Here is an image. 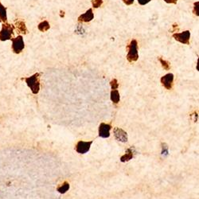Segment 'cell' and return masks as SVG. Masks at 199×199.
<instances>
[{
    "mask_svg": "<svg viewBox=\"0 0 199 199\" xmlns=\"http://www.w3.org/2000/svg\"><path fill=\"white\" fill-rule=\"evenodd\" d=\"M26 84L34 94H38L40 90V74L35 73L30 77L25 78Z\"/></svg>",
    "mask_w": 199,
    "mask_h": 199,
    "instance_id": "obj_1",
    "label": "cell"
},
{
    "mask_svg": "<svg viewBox=\"0 0 199 199\" xmlns=\"http://www.w3.org/2000/svg\"><path fill=\"white\" fill-rule=\"evenodd\" d=\"M128 53L127 55V60L129 62H134L139 59L138 53V43L136 40H132L128 46H127Z\"/></svg>",
    "mask_w": 199,
    "mask_h": 199,
    "instance_id": "obj_2",
    "label": "cell"
},
{
    "mask_svg": "<svg viewBox=\"0 0 199 199\" xmlns=\"http://www.w3.org/2000/svg\"><path fill=\"white\" fill-rule=\"evenodd\" d=\"M13 36V27L11 25L3 24V29L0 32V40L6 41V40L11 39Z\"/></svg>",
    "mask_w": 199,
    "mask_h": 199,
    "instance_id": "obj_3",
    "label": "cell"
},
{
    "mask_svg": "<svg viewBox=\"0 0 199 199\" xmlns=\"http://www.w3.org/2000/svg\"><path fill=\"white\" fill-rule=\"evenodd\" d=\"M173 38L176 41L186 44V45H189L190 44V38H191V32L189 30L183 31L182 33H176L174 34Z\"/></svg>",
    "mask_w": 199,
    "mask_h": 199,
    "instance_id": "obj_4",
    "label": "cell"
},
{
    "mask_svg": "<svg viewBox=\"0 0 199 199\" xmlns=\"http://www.w3.org/2000/svg\"><path fill=\"white\" fill-rule=\"evenodd\" d=\"M93 144V141L84 142V141H79L76 145V151L79 154H86L89 151L91 145Z\"/></svg>",
    "mask_w": 199,
    "mask_h": 199,
    "instance_id": "obj_5",
    "label": "cell"
},
{
    "mask_svg": "<svg viewBox=\"0 0 199 199\" xmlns=\"http://www.w3.org/2000/svg\"><path fill=\"white\" fill-rule=\"evenodd\" d=\"M12 49L13 51L15 53H19L23 51V49H24L25 45H24V41H23V38L22 36H18L17 38H14L12 40Z\"/></svg>",
    "mask_w": 199,
    "mask_h": 199,
    "instance_id": "obj_6",
    "label": "cell"
},
{
    "mask_svg": "<svg viewBox=\"0 0 199 199\" xmlns=\"http://www.w3.org/2000/svg\"><path fill=\"white\" fill-rule=\"evenodd\" d=\"M163 86L166 88L167 89L170 90L173 87V82H174V74L172 73H167L165 76L162 77L160 79Z\"/></svg>",
    "mask_w": 199,
    "mask_h": 199,
    "instance_id": "obj_7",
    "label": "cell"
},
{
    "mask_svg": "<svg viewBox=\"0 0 199 199\" xmlns=\"http://www.w3.org/2000/svg\"><path fill=\"white\" fill-rule=\"evenodd\" d=\"M114 136H115V139L116 140L122 143L127 142V139H128L127 132L123 130L122 128H120V127H116L114 129Z\"/></svg>",
    "mask_w": 199,
    "mask_h": 199,
    "instance_id": "obj_8",
    "label": "cell"
},
{
    "mask_svg": "<svg viewBox=\"0 0 199 199\" xmlns=\"http://www.w3.org/2000/svg\"><path fill=\"white\" fill-rule=\"evenodd\" d=\"M112 129L111 124L101 123L99 126V136L104 139H106L110 136V130Z\"/></svg>",
    "mask_w": 199,
    "mask_h": 199,
    "instance_id": "obj_9",
    "label": "cell"
},
{
    "mask_svg": "<svg viewBox=\"0 0 199 199\" xmlns=\"http://www.w3.org/2000/svg\"><path fill=\"white\" fill-rule=\"evenodd\" d=\"M94 18V14L93 13V9H89L84 14H81L78 18V22H81V23H89L90 21H92Z\"/></svg>",
    "mask_w": 199,
    "mask_h": 199,
    "instance_id": "obj_10",
    "label": "cell"
},
{
    "mask_svg": "<svg viewBox=\"0 0 199 199\" xmlns=\"http://www.w3.org/2000/svg\"><path fill=\"white\" fill-rule=\"evenodd\" d=\"M135 153H136V151H135L134 147H132V148H128V149L126 151L125 154H124L123 156H121L120 161L122 162V163H126V162L130 161V160L132 159L133 157H134Z\"/></svg>",
    "mask_w": 199,
    "mask_h": 199,
    "instance_id": "obj_11",
    "label": "cell"
},
{
    "mask_svg": "<svg viewBox=\"0 0 199 199\" xmlns=\"http://www.w3.org/2000/svg\"><path fill=\"white\" fill-rule=\"evenodd\" d=\"M120 96L118 90H112V92H111V100H112L114 104H118L119 102H120Z\"/></svg>",
    "mask_w": 199,
    "mask_h": 199,
    "instance_id": "obj_12",
    "label": "cell"
},
{
    "mask_svg": "<svg viewBox=\"0 0 199 199\" xmlns=\"http://www.w3.org/2000/svg\"><path fill=\"white\" fill-rule=\"evenodd\" d=\"M69 188H70V186H69V182H65L62 186H61L57 187V191H58L60 194H64L67 192L68 191H69Z\"/></svg>",
    "mask_w": 199,
    "mask_h": 199,
    "instance_id": "obj_13",
    "label": "cell"
},
{
    "mask_svg": "<svg viewBox=\"0 0 199 199\" xmlns=\"http://www.w3.org/2000/svg\"><path fill=\"white\" fill-rule=\"evenodd\" d=\"M38 27L40 31H41V32H46V31H47L50 29V26L47 21H44V22H42V23H41L38 25Z\"/></svg>",
    "mask_w": 199,
    "mask_h": 199,
    "instance_id": "obj_14",
    "label": "cell"
},
{
    "mask_svg": "<svg viewBox=\"0 0 199 199\" xmlns=\"http://www.w3.org/2000/svg\"><path fill=\"white\" fill-rule=\"evenodd\" d=\"M0 21L3 22H7V11L6 8L0 3Z\"/></svg>",
    "mask_w": 199,
    "mask_h": 199,
    "instance_id": "obj_15",
    "label": "cell"
},
{
    "mask_svg": "<svg viewBox=\"0 0 199 199\" xmlns=\"http://www.w3.org/2000/svg\"><path fill=\"white\" fill-rule=\"evenodd\" d=\"M17 28L19 29V30L21 33H23V34H26L27 32V30L26 28V25L23 23V21H19V23H17Z\"/></svg>",
    "mask_w": 199,
    "mask_h": 199,
    "instance_id": "obj_16",
    "label": "cell"
},
{
    "mask_svg": "<svg viewBox=\"0 0 199 199\" xmlns=\"http://www.w3.org/2000/svg\"><path fill=\"white\" fill-rule=\"evenodd\" d=\"M159 60L160 63L162 64V66H163V68L165 69V70H169V69H170V64H169L168 62L163 60V59L161 58V57H159Z\"/></svg>",
    "mask_w": 199,
    "mask_h": 199,
    "instance_id": "obj_17",
    "label": "cell"
},
{
    "mask_svg": "<svg viewBox=\"0 0 199 199\" xmlns=\"http://www.w3.org/2000/svg\"><path fill=\"white\" fill-rule=\"evenodd\" d=\"M103 3V0H92V4L94 8H98Z\"/></svg>",
    "mask_w": 199,
    "mask_h": 199,
    "instance_id": "obj_18",
    "label": "cell"
},
{
    "mask_svg": "<svg viewBox=\"0 0 199 199\" xmlns=\"http://www.w3.org/2000/svg\"><path fill=\"white\" fill-rule=\"evenodd\" d=\"M110 85H111V88H112V89L114 90V89H117L119 88V83L118 81H117L116 79H113L111 81V82H110Z\"/></svg>",
    "mask_w": 199,
    "mask_h": 199,
    "instance_id": "obj_19",
    "label": "cell"
},
{
    "mask_svg": "<svg viewBox=\"0 0 199 199\" xmlns=\"http://www.w3.org/2000/svg\"><path fill=\"white\" fill-rule=\"evenodd\" d=\"M198 4H199V2H196L195 3H194V13L196 14L197 16L199 15L198 14Z\"/></svg>",
    "mask_w": 199,
    "mask_h": 199,
    "instance_id": "obj_20",
    "label": "cell"
},
{
    "mask_svg": "<svg viewBox=\"0 0 199 199\" xmlns=\"http://www.w3.org/2000/svg\"><path fill=\"white\" fill-rule=\"evenodd\" d=\"M137 1L140 5L143 6V5H146V4H148V3L151 2V0H137Z\"/></svg>",
    "mask_w": 199,
    "mask_h": 199,
    "instance_id": "obj_21",
    "label": "cell"
},
{
    "mask_svg": "<svg viewBox=\"0 0 199 199\" xmlns=\"http://www.w3.org/2000/svg\"><path fill=\"white\" fill-rule=\"evenodd\" d=\"M135 0H123V2L126 4V5L129 6V5H132L133 3H134Z\"/></svg>",
    "mask_w": 199,
    "mask_h": 199,
    "instance_id": "obj_22",
    "label": "cell"
},
{
    "mask_svg": "<svg viewBox=\"0 0 199 199\" xmlns=\"http://www.w3.org/2000/svg\"><path fill=\"white\" fill-rule=\"evenodd\" d=\"M164 2H166L167 3H172V4H176L178 0H164Z\"/></svg>",
    "mask_w": 199,
    "mask_h": 199,
    "instance_id": "obj_23",
    "label": "cell"
}]
</instances>
